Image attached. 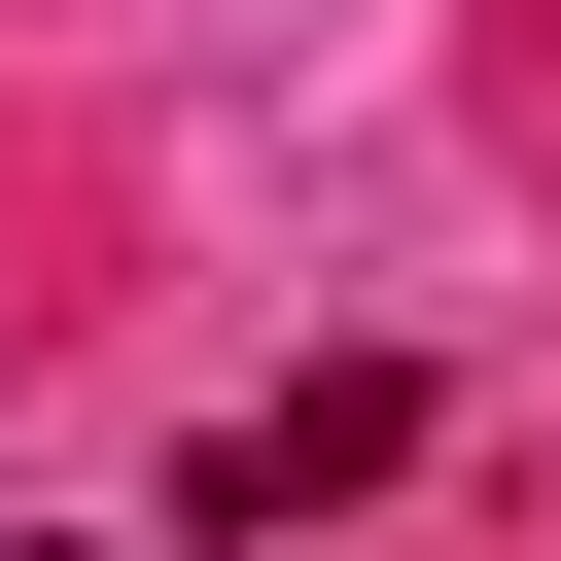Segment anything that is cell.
Listing matches in <instances>:
<instances>
[{
    "instance_id": "obj_1",
    "label": "cell",
    "mask_w": 561,
    "mask_h": 561,
    "mask_svg": "<svg viewBox=\"0 0 561 561\" xmlns=\"http://www.w3.org/2000/svg\"><path fill=\"white\" fill-rule=\"evenodd\" d=\"M386 456H421V386H386V351H351V386H245V421H210V456H175V526H210V561H280V526H351V491H386Z\"/></svg>"
}]
</instances>
